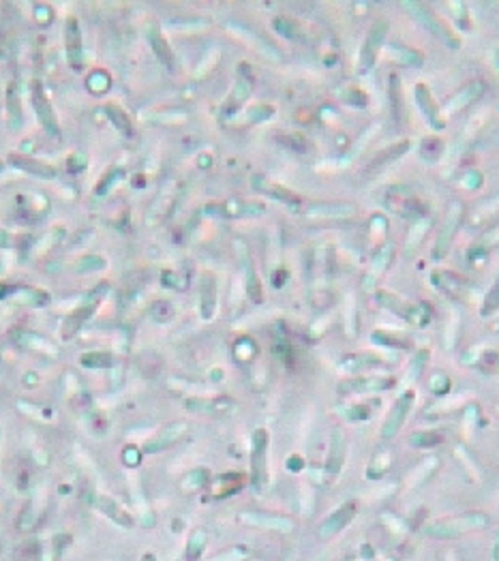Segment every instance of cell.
<instances>
[{"label":"cell","instance_id":"cell-1","mask_svg":"<svg viewBox=\"0 0 499 561\" xmlns=\"http://www.w3.org/2000/svg\"><path fill=\"white\" fill-rule=\"evenodd\" d=\"M489 525V517L484 512H467V514H461V517H453V519H446V521H437V523H431L424 533L431 535V538H439V540H453V538H459V535L467 533V531H473V529H480V527H487Z\"/></svg>","mask_w":499,"mask_h":561},{"label":"cell","instance_id":"cell-2","mask_svg":"<svg viewBox=\"0 0 499 561\" xmlns=\"http://www.w3.org/2000/svg\"><path fill=\"white\" fill-rule=\"evenodd\" d=\"M386 203L392 212H396L403 219H409V221H422L429 215L427 203H424L412 189H407L403 185L390 187L386 191Z\"/></svg>","mask_w":499,"mask_h":561},{"label":"cell","instance_id":"cell-3","mask_svg":"<svg viewBox=\"0 0 499 561\" xmlns=\"http://www.w3.org/2000/svg\"><path fill=\"white\" fill-rule=\"evenodd\" d=\"M108 290H110V283H99L94 290L88 292V296L84 298V302L80 304V307L65 319V328H62V339L65 341L73 339V337L80 333V328L90 319V315L96 311V307L108 296Z\"/></svg>","mask_w":499,"mask_h":561},{"label":"cell","instance_id":"cell-4","mask_svg":"<svg viewBox=\"0 0 499 561\" xmlns=\"http://www.w3.org/2000/svg\"><path fill=\"white\" fill-rule=\"evenodd\" d=\"M403 7L409 9L412 15L422 24V26L427 28L429 33H433V35H435L441 43H446L448 47H455V49H457V47L461 45V41L455 37V33H453L450 28H448L446 24H443V22H441V19L431 11L427 5H424V3H403Z\"/></svg>","mask_w":499,"mask_h":561},{"label":"cell","instance_id":"cell-5","mask_svg":"<svg viewBox=\"0 0 499 561\" xmlns=\"http://www.w3.org/2000/svg\"><path fill=\"white\" fill-rule=\"evenodd\" d=\"M358 514V501L356 499H349L345 503H341L335 512H330V517H326L319 527H317V535L321 540H330L335 535H339L349 523H352Z\"/></svg>","mask_w":499,"mask_h":561},{"label":"cell","instance_id":"cell-6","mask_svg":"<svg viewBox=\"0 0 499 561\" xmlns=\"http://www.w3.org/2000/svg\"><path fill=\"white\" fill-rule=\"evenodd\" d=\"M31 101H33V108H35V112H37L39 122L43 124L45 133H47V135H52V137H60V126H58L56 114H54L52 106H49L47 94H45V90H43V84L37 82V80L31 84Z\"/></svg>","mask_w":499,"mask_h":561},{"label":"cell","instance_id":"cell-7","mask_svg":"<svg viewBox=\"0 0 499 561\" xmlns=\"http://www.w3.org/2000/svg\"><path fill=\"white\" fill-rule=\"evenodd\" d=\"M266 454H268V430L257 428L251 439V484L257 491L266 484Z\"/></svg>","mask_w":499,"mask_h":561},{"label":"cell","instance_id":"cell-8","mask_svg":"<svg viewBox=\"0 0 499 561\" xmlns=\"http://www.w3.org/2000/svg\"><path fill=\"white\" fill-rule=\"evenodd\" d=\"M461 219H463V206L461 203H453L450 212L446 217V223L443 227L439 229L437 234V240H435V246H433V260H443L448 253H450V246H453V240L459 232V225H461Z\"/></svg>","mask_w":499,"mask_h":561},{"label":"cell","instance_id":"cell-9","mask_svg":"<svg viewBox=\"0 0 499 561\" xmlns=\"http://www.w3.org/2000/svg\"><path fill=\"white\" fill-rule=\"evenodd\" d=\"M396 386L392 377H352L339 384L341 394H371V392H386Z\"/></svg>","mask_w":499,"mask_h":561},{"label":"cell","instance_id":"cell-10","mask_svg":"<svg viewBox=\"0 0 499 561\" xmlns=\"http://www.w3.org/2000/svg\"><path fill=\"white\" fill-rule=\"evenodd\" d=\"M238 521L255 527V529H266V531H279V533H291L296 523L289 517L281 514H268V512H240Z\"/></svg>","mask_w":499,"mask_h":561},{"label":"cell","instance_id":"cell-11","mask_svg":"<svg viewBox=\"0 0 499 561\" xmlns=\"http://www.w3.org/2000/svg\"><path fill=\"white\" fill-rule=\"evenodd\" d=\"M65 52L73 71L84 69V43H82L80 24L76 17H69L65 24Z\"/></svg>","mask_w":499,"mask_h":561},{"label":"cell","instance_id":"cell-12","mask_svg":"<svg viewBox=\"0 0 499 561\" xmlns=\"http://www.w3.org/2000/svg\"><path fill=\"white\" fill-rule=\"evenodd\" d=\"M414 401H416V394L412 390L403 392L401 396L396 399V403L392 405V410H390V414H388V418H386V422L382 426V437L384 439H392L398 433V428L405 424V418L412 412Z\"/></svg>","mask_w":499,"mask_h":561},{"label":"cell","instance_id":"cell-13","mask_svg":"<svg viewBox=\"0 0 499 561\" xmlns=\"http://www.w3.org/2000/svg\"><path fill=\"white\" fill-rule=\"evenodd\" d=\"M251 92H253V75H251V71H248V65H240L236 88H234V92L230 94L228 103L223 106L221 116H223V118L234 116V114L242 108L244 101H246L248 97H251Z\"/></svg>","mask_w":499,"mask_h":561},{"label":"cell","instance_id":"cell-14","mask_svg":"<svg viewBox=\"0 0 499 561\" xmlns=\"http://www.w3.org/2000/svg\"><path fill=\"white\" fill-rule=\"evenodd\" d=\"M386 35H388V22L386 19H378L371 26V31L366 35V41L362 45V54H360L362 69H371L373 65H375V60L380 56V49H382V45L386 41Z\"/></svg>","mask_w":499,"mask_h":561},{"label":"cell","instance_id":"cell-15","mask_svg":"<svg viewBox=\"0 0 499 561\" xmlns=\"http://www.w3.org/2000/svg\"><path fill=\"white\" fill-rule=\"evenodd\" d=\"M431 283L446 296L450 298H459L467 292L469 283L467 278L461 276L459 272H453V270H437L431 274Z\"/></svg>","mask_w":499,"mask_h":561},{"label":"cell","instance_id":"cell-16","mask_svg":"<svg viewBox=\"0 0 499 561\" xmlns=\"http://www.w3.org/2000/svg\"><path fill=\"white\" fill-rule=\"evenodd\" d=\"M94 508L101 512L103 517H108L114 525L122 527V529H131L135 525V519L124 510L118 501H114L112 497L105 495H96L94 497Z\"/></svg>","mask_w":499,"mask_h":561},{"label":"cell","instance_id":"cell-17","mask_svg":"<svg viewBox=\"0 0 499 561\" xmlns=\"http://www.w3.org/2000/svg\"><path fill=\"white\" fill-rule=\"evenodd\" d=\"M187 428H189L187 422H171V424L163 426L159 435L144 446V452L146 454H159V452L167 450L169 446H174V444H176L185 435Z\"/></svg>","mask_w":499,"mask_h":561},{"label":"cell","instance_id":"cell-18","mask_svg":"<svg viewBox=\"0 0 499 561\" xmlns=\"http://www.w3.org/2000/svg\"><path fill=\"white\" fill-rule=\"evenodd\" d=\"M414 97H416V103H418V108L422 110L424 118H427V122H429L431 126H435V129H443V124H446V122H443V118H441V114H439V108H437V103H435V99H433L429 86H427V84H416V88H414Z\"/></svg>","mask_w":499,"mask_h":561},{"label":"cell","instance_id":"cell-19","mask_svg":"<svg viewBox=\"0 0 499 561\" xmlns=\"http://www.w3.org/2000/svg\"><path fill=\"white\" fill-rule=\"evenodd\" d=\"M345 454H347V439L345 433L341 428L332 430L330 437V454H328V463H326V474L328 476H339L343 463H345Z\"/></svg>","mask_w":499,"mask_h":561},{"label":"cell","instance_id":"cell-20","mask_svg":"<svg viewBox=\"0 0 499 561\" xmlns=\"http://www.w3.org/2000/svg\"><path fill=\"white\" fill-rule=\"evenodd\" d=\"M253 187H255L257 191H262V193L274 197V199H279V201L287 203V206H291V208H298V206H301V197H298L296 193H291L289 189H285V187H281V185L268 183L264 176H253Z\"/></svg>","mask_w":499,"mask_h":561},{"label":"cell","instance_id":"cell-21","mask_svg":"<svg viewBox=\"0 0 499 561\" xmlns=\"http://www.w3.org/2000/svg\"><path fill=\"white\" fill-rule=\"evenodd\" d=\"M407 148H409V142L403 140V142H398V144H394V146L382 150L380 155H375V157H373V159L369 161V165H366V174H375V171L384 169L388 163H392L394 159H398L401 155H405Z\"/></svg>","mask_w":499,"mask_h":561},{"label":"cell","instance_id":"cell-22","mask_svg":"<svg viewBox=\"0 0 499 561\" xmlns=\"http://www.w3.org/2000/svg\"><path fill=\"white\" fill-rule=\"evenodd\" d=\"M392 246H384L382 251H380V255L375 260H373V264H371V268H369V272L364 274V278H362V285H364V290H373L375 287V283H378V278L386 272V268H388V264H390V260H392Z\"/></svg>","mask_w":499,"mask_h":561},{"label":"cell","instance_id":"cell-23","mask_svg":"<svg viewBox=\"0 0 499 561\" xmlns=\"http://www.w3.org/2000/svg\"><path fill=\"white\" fill-rule=\"evenodd\" d=\"M9 161L24 169L26 174H33V176H39V178H54L56 176V169L52 165H47V163H41L37 159H31V157H24V155H11Z\"/></svg>","mask_w":499,"mask_h":561},{"label":"cell","instance_id":"cell-24","mask_svg":"<svg viewBox=\"0 0 499 561\" xmlns=\"http://www.w3.org/2000/svg\"><path fill=\"white\" fill-rule=\"evenodd\" d=\"M234 401L230 399H187L185 407H189V412H197V414H219L223 410L232 407Z\"/></svg>","mask_w":499,"mask_h":561},{"label":"cell","instance_id":"cell-25","mask_svg":"<svg viewBox=\"0 0 499 561\" xmlns=\"http://www.w3.org/2000/svg\"><path fill=\"white\" fill-rule=\"evenodd\" d=\"M148 41H151L153 49H155V54L157 58L167 67V69H174V54H171V49H169V43L165 41V37L161 35V31L157 26H151L146 33Z\"/></svg>","mask_w":499,"mask_h":561},{"label":"cell","instance_id":"cell-26","mask_svg":"<svg viewBox=\"0 0 499 561\" xmlns=\"http://www.w3.org/2000/svg\"><path fill=\"white\" fill-rule=\"evenodd\" d=\"M217 307V278L212 274L202 276V317L210 319Z\"/></svg>","mask_w":499,"mask_h":561},{"label":"cell","instance_id":"cell-27","mask_svg":"<svg viewBox=\"0 0 499 561\" xmlns=\"http://www.w3.org/2000/svg\"><path fill=\"white\" fill-rule=\"evenodd\" d=\"M380 365H382V360L375 358V355H349V358H345L339 365V371L347 373V375H356V373H362L364 369H373V367H380Z\"/></svg>","mask_w":499,"mask_h":561},{"label":"cell","instance_id":"cell-28","mask_svg":"<svg viewBox=\"0 0 499 561\" xmlns=\"http://www.w3.org/2000/svg\"><path fill=\"white\" fill-rule=\"evenodd\" d=\"M103 112L108 114V118L112 120V124L118 129V133H122L124 137H133V124H131V118L122 112V108L114 106V103H108L103 108Z\"/></svg>","mask_w":499,"mask_h":561},{"label":"cell","instance_id":"cell-29","mask_svg":"<svg viewBox=\"0 0 499 561\" xmlns=\"http://www.w3.org/2000/svg\"><path fill=\"white\" fill-rule=\"evenodd\" d=\"M482 90H484V84H482V82H471V84H467L457 97L450 99V103H448V112H459L461 108H465L467 103H471V101L476 99Z\"/></svg>","mask_w":499,"mask_h":561},{"label":"cell","instance_id":"cell-30","mask_svg":"<svg viewBox=\"0 0 499 561\" xmlns=\"http://www.w3.org/2000/svg\"><path fill=\"white\" fill-rule=\"evenodd\" d=\"M206 542H208V533L204 529H195L185 549V561H199V557H202L206 549Z\"/></svg>","mask_w":499,"mask_h":561},{"label":"cell","instance_id":"cell-31","mask_svg":"<svg viewBox=\"0 0 499 561\" xmlns=\"http://www.w3.org/2000/svg\"><path fill=\"white\" fill-rule=\"evenodd\" d=\"M7 112H9V122L13 129H19L22 126V106H19V92H17V84L11 82L9 90H7Z\"/></svg>","mask_w":499,"mask_h":561},{"label":"cell","instance_id":"cell-32","mask_svg":"<svg viewBox=\"0 0 499 561\" xmlns=\"http://www.w3.org/2000/svg\"><path fill=\"white\" fill-rule=\"evenodd\" d=\"M264 206H253V203H248V201H226V203H221V215H226V217H248V215H255V212H262Z\"/></svg>","mask_w":499,"mask_h":561},{"label":"cell","instance_id":"cell-33","mask_svg":"<svg viewBox=\"0 0 499 561\" xmlns=\"http://www.w3.org/2000/svg\"><path fill=\"white\" fill-rule=\"evenodd\" d=\"M240 487H242V476H236V474L221 476L214 487V497H230L236 491H240Z\"/></svg>","mask_w":499,"mask_h":561},{"label":"cell","instance_id":"cell-34","mask_svg":"<svg viewBox=\"0 0 499 561\" xmlns=\"http://www.w3.org/2000/svg\"><path fill=\"white\" fill-rule=\"evenodd\" d=\"M433 317V309L429 307L427 302H420V304H409V313H407V321L418 326V328H424Z\"/></svg>","mask_w":499,"mask_h":561},{"label":"cell","instance_id":"cell-35","mask_svg":"<svg viewBox=\"0 0 499 561\" xmlns=\"http://www.w3.org/2000/svg\"><path fill=\"white\" fill-rule=\"evenodd\" d=\"M437 465H439V461L437 458L433 456V458H424V463L418 467V469H414L412 474H409V480H407V487L409 489H414V487H418V484H422L424 480H427L435 469H437Z\"/></svg>","mask_w":499,"mask_h":561},{"label":"cell","instance_id":"cell-36","mask_svg":"<svg viewBox=\"0 0 499 561\" xmlns=\"http://www.w3.org/2000/svg\"><path fill=\"white\" fill-rule=\"evenodd\" d=\"M112 80H110V73L108 71H101V69H96L88 75V80H86V88L92 92V94H103L108 88H110Z\"/></svg>","mask_w":499,"mask_h":561},{"label":"cell","instance_id":"cell-37","mask_svg":"<svg viewBox=\"0 0 499 561\" xmlns=\"http://www.w3.org/2000/svg\"><path fill=\"white\" fill-rule=\"evenodd\" d=\"M82 367H88V369H108L114 365V358L105 351H88V353H82Z\"/></svg>","mask_w":499,"mask_h":561},{"label":"cell","instance_id":"cell-38","mask_svg":"<svg viewBox=\"0 0 499 561\" xmlns=\"http://www.w3.org/2000/svg\"><path fill=\"white\" fill-rule=\"evenodd\" d=\"M409 442L416 448H435L443 442V435L437 430H420V433H414Z\"/></svg>","mask_w":499,"mask_h":561},{"label":"cell","instance_id":"cell-39","mask_svg":"<svg viewBox=\"0 0 499 561\" xmlns=\"http://www.w3.org/2000/svg\"><path fill=\"white\" fill-rule=\"evenodd\" d=\"M388 467H390V454H388V450H382L380 454H375V458H373L371 465L366 467V478L378 480L388 471Z\"/></svg>","mask_w":499,"mask_h":561},{"label":"cell","instance_id":"cell-40","mask_svg":"<svg viewBox=\"0 0 499 561\" xmlns=\"http://www.w3.org/2000/svg\"><path fill=\"white\" fill-rule=\"evenodd\" d=\"M378 302L382 304V307H386V309L394 311L396 315H401L403 319H405V317H407V313H409V304H405L403 300H398L394 294L380 292V294H378Z\"/></svg>","mask_w":499,"mask_h":561},{"label":"cell","instance_id":"cell-41","mask_svg":"<svg viewBox=\"0 0 499 561\" xmlns=\"http://www.w3.org/2000/svg\"><path fill=\"white\" fill-rule=\"evenodd\" d=\"M246 292H248V298H251L253 302H262L264 300L260 278H257V274L253 272L251 266H246Z\"/></svg>","mask_w":499,"mask_h":561},{"label":"cell","instance_id":"cell-42","mask_svg":"<svg viewBox=\"0 0 499 561\" xmlns=\"http://www.w3.org/2000/svg\"><path fill=\"white\" fill-rule=\"evenodd\" d=\"M420 152H422V157L424 159H429V161H435L441 152H443V142L439 137H429V140H424L422 146H420Z\"/></svg>","mask_w":499,"mask_h":561},{"label":"cell","instance_id":"cell-43","mask_svg":"<svg viewBox=\"0 0 499 561\" xmlns=\"http://www.w3.org/2000/svg\"><path fill=\"white\" fill-rule=\"evenodd\" d=\"M248 551L244 544H238V546H232V549H228V551H223V553H219V555H214L212 559H208V561H244L246 557H248Z\"/></svg>","mask_w":499,"mask_h":561},{"label":"cell","instance_id":"cell-44","mask_svg":"<svg viewBox=\"0 0 499 561\" xmlns=\"http://www.w3.org/2000/svg\"><path fill=\"white\" fill-rule=\"evenodd\" d=\"M311 217H349V215H354V208L352 206H339V203H335V206H323V208H311L309 210Z\"/></svg>","mask_w":499,"mask_h":561},{"label":"cell","instance_id":"cell-45","mask_svg":"<svg viewBox=\"0 0 499 561\" xmlns=\"http://www.w3.org/2000/svg\"><path fill=\"white\" fill-rule=\"evenodd\" d=\"M274 28H277L283 37L287 39H298V41H305V37L298 33V26H296V22L287 19V17H279V19H274Z\"/></svg>","mask_w":499,"mask_h":561},{"label":"cell","instance_id":"cell-46","mask_svg":"<svg viewBox=\"0 0 499 561\" xmlns=\"http://www.w3.org/2000/svg\"><path fill=\"white\" fill-rule=\"evenodd\" d=\"M234 353H236V358L238 360H251L255 358V353H257V345L251 341V339H240L234 347Z\"/></svg>","mask_w":499,"mask_h":561},{"label":"cell","instance_id":"cell-47","mask_svg":"<svg viewBox=\"0 0 499 561\" xmlns=\"http://www.w3.org/2000/svg\"><path fill=\"white\" fill-rule=\"evenodd\" d=\"M281 142H283V146H287L289 150H296V152H307L311 148L309 140H305L301 133H283Z\"/></svg>","mask_w":499,"mask_h":561},{"label":"cell","instance_id":"cell-48","mask_svg":"<svg viewBox=\"0 0 499 561\" xmlns=\"http://www.w3.org/2000/svg\"><path fill=\"white\" fill-rule=\"evenodd\" d=\"M497 309H499V278H497V283L493 285V290L487 294L484 304H482V309H480V315H482V317H489V315H493Z\"/></svg>","mask_w":499,"mask_h":561},{"label":"cell","instance_id":"cell-49","mask_svg":"<svg viewBox=\"0 0 499 561\" xmlns=\"http://www.w3.org/2000/svg\"><path fill=\"white\" fill-rule=\"evenodd\" d=\"M427 351H420L418 355H416V360L409 365V369H407V373H405V377H403V384H409V381H414V379H418L420 377V373H422V367L427 365Z\"/></svg>","mask_w":499,"mask_h":561},{"label":"cell","instance_id":"cell-50","mask_svg":"<svg viewBox=\"0 0 499 561\" xmlns=\"http://www.w3.org/2000/svg\"><path fill=\"white\" fill-rule=\"evenodd\" d=\"M151 315H153V319H155V321L165 324V321H169V319L174 317V309H171V304H169V302L159 300V302H155V307H153Z\"/></svg>","mask_w":499,"mask_h":561},{"label":"cell","instance_id":"cell-51","mask_svg":"<svg viewBox=\"0 0 499 561\" xmlns=\"http://www.w3.org/2000/svg\"><path fill=\"white\" fill-rule=\"evenodd\" d=\"M122 178V169L120 167H114V169H110L101 181H99V187H96V195H105L110 189H112V185L116 183V181H120Z\"/></svg>","mask_w":499,"mask_h":561},{"label":"cell","instance_id":"cell-52","mask_svg":"<svg viewBox=\"0 0 499 561\" xmlns=\"http://www.w3.org/2000/svg\"><path fill=\"white\" fill-rule=\"evenodd\" d=\"M382 523L394 533V535H398V538H403V535L407 533V525L398 519V517H394V514H382Z\"/></svg>","mask_w":499,"mask_h":561},{"label":"cell","instance_id":"cell-53","mask_svg":"<svg viewBox=\"0 0 499 561\" xmlns=\"http://www.w3.org/2000/svg\"><path fill=\"white\" fill-rule=\"evenodd\" d=\"M457 330H459V311L453 313V321L448 319L446 328V349H453L457 345Z\"/></svg>","mask_w":499,"mask_h":561},{"label":"cell","instance_id":"cell-54","mask_svg":"<svg viewBox=\"0 0 499 561\" xmlns=\"http://www.w3.org/2000/svg\"><path fill=\"white\" fill-rule=\"evenodd\" d=\"M431 390L435 394H446L448 390H450V377L443 375V373H435L431 377Z\"/></svg>","mask_w":499,"mask_h":561},{"label":"cell","instance_id":"cell-55","mask_svg":"<svg viewBox=\"0 0 499 561\" xmlns=\"http://www.w3.org/2000/svg\"><path fill=\"white\" fill-rule=\"evenodd\" d=\"M371 339L380 343V345H390V347H407V343L403 339H396V337H390L386 333H373Z\"/></svg>","mask_w":499,"mask_h":561},{"label":"cell","instance_id":"cell-56","mask_svg":"<svg viewBox=\"0 0 499 561\" xmlns=\"http://www.w3.org/2000/svg\"><path fill=\"white\" fill-rule=\"evenodd\" d=\"M142 561H157V555L155 553H144L142 555Z\"/></svg>","mask_w":499,"mask_h":561},{"label":"cell","instance_id":"cell-57","mask_svg":"<svg viewBox=\"0 0 499 561\" xmlns=\"http://www.w3.org/2000/svg\"><path fill=\"white\" fill-rule=\"evenodd\" d=\"M495 561H499V546H497V551H495Z\"/></svg>","mask_w":499,"mask_h":561},{"label":"cell","instance_id":"cell-58","mask_svg":"<svg viewBox=\"0 0 499 561\" xmlns=\"http://www.w3.org/2000/svg\"><path fill=\"white\" fill-rule=\"evenodd\" d=\"M0 437H3V428H0Z\"/></svg>","mask_w":499,"mask_h":561}]
</instances>
